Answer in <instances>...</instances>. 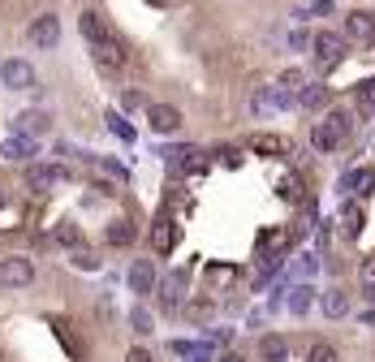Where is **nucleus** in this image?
Listing matches in <instances>:
<instances>
[{
    "instance_id": "f257e3e1",
    "label": "nucleus",
    "mask_w": 375,
    "mask_h": 362,
    "mask_svg": "<svg viewBox=\"0 0 375 362\" xmlns=\"http://www.w3.org/2000/svg\"><path fill=\"white\" fill-rule=\"evenodd\" d=\"M345 138H349V117L345 113H328L323 121H315V129H311V147L323 151V155H332Z\"/></svg>"
},
{
    "instance_id": "39448f33",
    "label": "nucleus",
    "mask_w": 375,
    "mask_h": 362,
    "mask_svg": "<svg viewBox=\"0 0 375 362\" xmlns=\"http://www.w3.org/2000/svg\"><path fill=\"white\" fill-rule=\"evenodd\" d=\"M65 177H69V168H61V164H31L27 168V186L39 190V194H47L52 186H61Z\"/></svg>"
},
{
    "instance_id": "412c9836",
    "label": "nucleus",
    "mask_w": 375,
    "mask_h": 362,
    "mask_svg": "<svg viewBox=\"0 0 375 362\" xmlns=\"http://www.w3.org/2000/svg\"><path fill=\"white\" fill-rule=\"evenodd\" d=\"M250 147L263 151V155H293V147L285 138H277V134H255V138H250Z\"/></svg>"
},
{
    "instance_id": "5701e85b",
    "label": "nucleus",
    "mask_w": 375,
    "mask_h": 362,
    "mask_svg": "<svg viewBox=\"0 0 375 362\" xmlns=\"http://www.w3.org/2000/svg\"><path fill=\"white\" fill-rule=\"evenodd\" d=\"M345 186H349V190H358V194H371V190H375V168H358V173H349V177H345Z\"/></svg>"
},
{
    "instance_id": "2f4dec72",
    "label": "nucleus",
    "mask_w": 375,
    "mask_h": 362,
    "mask_svg": "<svg viewBox=\"0 0 375 362\" xmlns=\"http://www.w3.org/2000/svg\"><path fill=\"white\" fill-rule=\"evenodd\" d=\"M73 263H78L82 272H95V268H99V259H95L91 250H82V246H78V250H73Z\"/></svg>"
},
{
    "instance_id": "c756f323",
    "label": "nucleus",
    "mask_w": 375,
    "mask_h": 362,
    "mask_svg": "<svg viewBox=\"0 0 375 362\" xmlns=\"http://www.w3.org/2000/svg\"><path fill=\"white\" fill-rule=\"evenodd\" d=\"M130 328H134L138 336H147V332H152V315H147L142 306H134V310H130Z\"/></svg>"
},
{
    "instance_id": "ddd939ff",
    "label": "nucleus",
    "mask_w": 375,
    "mask_h": 362,
    "mask_svg": "<svg viewBox=\"0 0 375 362\" xmlns=\"http://www.w3.org/2000/svg\"><path fill=\"white\" fill-rule=\"evenodd\" d=\"M78 31H82V39L95 48V43H104V39H112V31H108V26H104V17H99L95 9H87L82 17H78Z\"/></svg>"
},
{
    "instance_id": "6e6552de",
    "label": "nucleus",
    "mask_w": 375,
    "mask_h": 362,
    "mask_svg": "<svg viewBox=\"0 0 375 362\" xmlns=\"http://www.w3.org/2000/svg\"><path fill=\"white\" fill-rule=\"evenodd\" d=\"M345 39H354V43H375V13H367V9L345 13Z\"/></svg>"
},
{
    "instance_id": "6ab92c4d",
    "label": "nucleus",
    "mask_w": 375,
    "mask_h": 362,
    "mask_svg": "<svg viewBox=\"0 0 375 362\" xmlns=\"http://www.w3.org/2000/svg\"><path fill=\"white\" fill-rule=\"evenodd\" d=\"M323 315H328V319H345L349 315V294L345 289H328V294H323Z\"/></svg>"
},
{
    "instance_id": "cd10ccee",
    "label": "nucleus",
    "mask_w": 375,
    "mask_h": 362,
    "mask_svg": "<svg viewBox=\"0 0 375 362\" xmlns=\"http://www.w3.org/2000/svg\"><path fill=\"white\" fill-rule=\"evenodd\" d=\"M354 103L362 113H371L375 108V82H358V91H354Z\"/></svg>"
},
{
    "instance_id": "a878e982",
    "label": "nucleus",
    "mask_w": 375,
    "mask_h": 362,
    "mask_svg": "<svg viewBox=\"0 0 375 362\" xmlns=\"http://www.w3.org/2000/svg\"><path fill=\"white\" fill-rule=\"evenodd\" d=\"M108 129H112V134H117V138H125V143H134V125H130V121H125L121 113H108Z\"/></svg>"
},
{
    "instance_id": "e433bc0d",
    "label": "nucleus",
    "mask_w": 375,
    "mask_h": 362,
    "mask_svg": "<svg viewBox=\"0 0 375 362\" xmlns=\"http://www.w3.org/2000/svg\"><path fill=\"white\" fill-rule=\"evenodd\" d=\"M220 362H246V358H237V354H224V358H220Z\"/></svg>"
},
{
    "instance_id": "a211bd4d",
    "label": "nucleus",
    "mask_w": 375,
    "mask_h": 362,
    "mask_svg": "<svg viewBox=\"0 0 375 362\" xmlns=\"http://www.w3.org/2000/svg\"><path fill=\"white\" fill-rule=\"evenodd\" d=\"M362 229H367V212L358 203H345L341 207V233H345V238H358Z\"/></svg>"
},
{
    "instance_id": "2eb2a0df",
    "label": "nucleus",
    "mask_w": 375,
    "mask_h": 362,
    "mask_svg": "<svg viewBox=\"0 0 375 362\" xmlns=\"http://www.w3.org/2000/svg\"><path fill=\"white\" fill-rule=\"evenodd\" d=\"M259 358H263V362H289V336L267 332L263 341H259Z\"/></svg>"
},
{
    "instance_id": "7ed1b4c3",
    "label": "nucleus",
    "mask_w": 375,
    "mask_h": 362,
    "mask_svg": "<svg viewBox=\"0 0 375 362\" xmlns=\"http://www.w3.org/2000/svg\"><path fill=\"white\" fill-rule=\"evenodd\" d=\"M0 82H5L9 91H27V87H35V69H31V61L9 57L5 65H0Z\"/></svg>"
},
{
    "instance_id": "4be33fe9",
    "label": "nucleus",
    "mask_w": 375,
    "mask_h": 362,
    "mask_svg": "<svg viewBox=\"0 0 375 362\" xmlns=\"http://www.w3.org/2000/svg\"><path fill=\"white\" fill-rule=\"evenodd\" d=\"M311 302H315V289H311V284H297V289H289V310H293V315H307Z\"/></svg>"
},
{
    "instance_id": "c85d7f7f",
    "label": "nucleus",
    "mask_w": 375,
    "mask_h": 362,
    "mask_svg": "<svg viewBox=\"0 0 375 362\" xmlns=\"http://www.w3.org/2000/svg\"><path fill=\"white\" fill-rule=\"evenodd\" d=\"M362 298L375 302V259H367V263H362Z\"/></svg>"
},
{
    "instance_id": "473e14b6",
    "label": "nucleus",
    "mask_w": 375,
    "mask_h": 362,
    "mask_svg": "<svg viewBox=\"0 0 375 362\" xmlns=\"http://www.w3.org/2000/svg\"><path fill=\"white\" fill-rule=\"evenodd\" d=\"M99 168H104V173H108V177L117 181V186H121V181H125V177H130V173H125V168H121L117 160H99Z\"/></svg>"
},
{
    "instance_id": "f3484780",
    "label": "nucleus",
    "mask_w": 375,
    "mask_h": 362,
    "mask_svg": "<svg viewBox=\"0 0 375 362\" xmlns=\"http://www.w3.org/2000/svg\"><path fill=\"white\" fill-rule=\"evenodd\" d=\"M297 103H302L307 113H323V108H328V87H323V82H307L302 91H297Z\"/></svg>"
},
{
    "instance_id": "423d86ee",
    "label": "nucleus",
    "mask_w": 375,
    "mask_h": 362,
    "mask_svg": "<svg viewBox=\"0 0 375 362\" xmlns=\"http://www.w3.org/2000/svg\"><path fill=\"white\" fill-rule=\"evenodd\" d=\"M186 280H190L186 268L168 272V276L160 280V306H164V310H177V306H182V298H186Z\"/></svg>"
},
{
    "instance_id": "20e7f679",
    "label": "nucleus",
    "mask_w": 375,
    "mask_h": 362,
    "mask_svg": "<svg viewBox=\"0 0 375 362\" xmlns=\"http://www.w3.org/2000/svg\"><path fill=\"white\" fill-rule=\"evenodd\" d=\"M57 39H61V17L57 13H39L35 22H31V48H57Z\"/></svg>"
},
{
    "instance_id": "4468645a",
    "label": "nucleus",
    "mask_w": 375,
    "mask_h": 362,
    "mask_svg": "<svg viewBox=\"0 0 375 362\" xmlns=\"http://www.w3.org/2000/svg\"><path fill=\"white\" fill-rule=\"evenodd\" d=\"M152 246H156V254H168L172 246H177V220H172V216H160V220H156Z\"/></svg>"
},
{
    "instance_id": "0eeeda50",
    "label": "nucleus",
    "mask_w": 375,
    "mask_h": 362,
    "mask_svg": "<svg viewBox=\"0 0 375 362\" xmlns=\"http://www.w3.org/2000/svg\"><path fill=\"white\" fill-rule=\"evenodd\" d=\"M31 280H35L31 259H5V263H0V284H5V289H22V284H31Z\"/></svg>"
},
{
    "instance_id": "f704fd0d",
    "label": "nucleus",
    "mask_w": 375,
    "mask_h": 362,
    "mask_svg": "<svg viewBox=\"0 0 375 362\" xmlns=\"http://www.w3.org/2000/svg\"><path fill=\"white\" fill-rule=\"evenodd\" d=\"M121 108H130V113L142 108V95H138V91H125V95H121Z\"/></svg>"
},
{
    "instance_id": "1a4fd4ad",
    "label": "nucleus",
    "mask_w": 375,
    "mask_h": 362,
    "mask_svg": "<svg viewBox=\"0 0 375 362\" xmlns=\"http://www.w3.org/2000/svg\"><path fill=\"white\" fill-rule=\"evenodd\" d=\"M91 57H95V65L104 69V73L125 69V48L117 43V35H112V39H104V43H95V48H91Z\"/></svg>"
},
{
    "instance_id": "4c0bfd02",
    "label": "nucleus",
    "mask_w": 375,
    "mask_h": 362,
    "mask_svg": "<svg viewBox=\"0 0 375 362\" xmlns=\"http://www.w3.org/2000/svg\"><path fill=\"white\" fill-rule=\"evenodd\" d=\"M0 207H5V194H0Z\"/></svg>"
},
{
    "instance_id": "f03ea898",
    "label": "nucleus",
    "mask_w": 375,
    "mask_h": 362,
    "mask_svg": "<svg viewBox=\"0 0 375 362\" xmlns=\"http://www.w3.org/2000/svg\"><path fill=\"white\" fill-rule=\"evenodd\" d=\"M311 48H315L319 73H332V69L345 61V35H337V31H319V35L311 39Z\"/></svg>"
},
{
    "instance_id": "b1692460",
    "label": "nucleus",
    "mask_w": 375,
    "mask_h": 362,
    "mask_svg": "<svg viewBox=\"0 0 375 362\" xmlns=\"http://www.w3.org/2000/svg\"><path fill=\"white\" fill-rule=\"evenodd\" d=\"M277 87H281L285 95H297V91H302V87H307V73H302V69H285Z\"/></svg>"
},
{
    "instance_id": "393cba45",
    "label": "nucleus",
    "mask_w": 375,
    "mask_h": 362,
    "mask_svg": "<svg viewBox=\"0 0 375 362\" xmlns=\"http://www.w3.org/2000/svg\"><path fill=\"white\" fill-rule=\"evenodd\" d=\"M57 242H61V246H73V250H78V246H82V233L73 229L69 220H61V224H57Z\"/></svg>"
},
{
    "instance_id": "aec40b11",
    "label": "nucleus",
    "mask_w": 375,
    "mask_h": 362,
    "mask_svg": "<svg viewBox=\"0 0 375 362\" xmlns=\"http://www.w3.org/2000/svg\"><path fill=\"white\" fill-rule=\"evenodd\" d=\"M104 238H108V246H134V238H138V229H134L130 220H112V224H108V233H104Z\"/></svg>"
},
{
    "instance_id": "f8f14e48",
    "label": "nucleus",
    "mask_w": 375,
    "mask_h": 362,
    "mask_svg": "<svg viewBox=\"0 0 375 362\" xmlns=\"http://www.w3.org/2000/svg\"><path fill=\"white\" fill-rule=\"evenodd\" d=\"M13 129H17V134H31V138H39V134H47V129H52V117H47V113H39V108H31V113H17Z\"/></svg>"
},
{
    "instance_id": "9d476101",
    "label": "nucleus",
    "mask_w": 375,
    "mask_h": 362,
    "mask_svg": "<svg viewBox=\"0 0 375 362\" xmlns=\"http://www.w3.org/2000/svg\"><path fill=\"white\" fill-rule=\"evenodd\" d=\"M147 121H152L156 134H177L182 129V113L172 108V103H152V108H147Z\"/></svg>"
},
{
    "instance_id": "72a5a7b5",
    "label": "nucleus",
    "mask_w": 375,
    "mask_h": 362,
    "mask_svg": "<svg viewBox=\"0 0 375 362\" xmlns=\"http://www.w3.org/2000/svg\"><path fill=\"white\" fill-rule=\"evenodd\" d=\"M186 310H190V319H203V315H212V302H207V298H198V302H190Z\"/></svg>"
},
{
    "instance_id": "dca6fc26",
    "label": "nucleus",
    "mask_w": 375,
    "mask_h": 362,
    "mask_svg": "<svg viewBox=\"0 0 375 362\" xmlns=\"http://www.w3.org/2000/svg\"><path fill=\"white\" fill-rule=\"evenodd\" d=\"M130 289H134V294H152V289H156V268H152V259H138V263L130 268Z\"/></svg>"
},
{
    "instance_id": "bb28decb",
    "label": "nucleus",
    "mask_w": 375,
    "mask_h": 362,
    "mask_svg": "<svg viewBox=\"0 0 375 362\" xmlns=\"http://www.w3.org/2000/svg\"><path fill=\"white\" fill-rule=\"evenodd\" d=\"M307 362H337V345L315 341V345H311V354H307Z\"/></svg>"
},
{
    "instance_id": "7c9ffc66",
    "label": "nucleus",
    "mask_w": 375,
    "mask_h": 362,
    "mask_svg": "<svg viewBox=\"0 0 375 362\" xmlns=\"http://www.w3.org/2000/svg\"><path fill=\"white\" fill-rule=\"evenodd\" d=\"M281 198L302 203V181H297V177H285V181H281Z\"/></svg>"
},
{
    "instance_id": "c9c22d12",
    "label": "nucleus",
    "mask_w": 375,
    "mask_h": 362,
    "mask_svg": "<svg viewBox=\"0 0 375 362\" xmlns=\"http://www.w3.org/2000/svg\"><path fill=\"white\" fill-rule=\"evenodd\" d=\"M125 362H156V358H152V349H130V354H125Z\"/></svg>"
},
{
    "instance_id": "9b49d317",
    "label": "nucleus",
    "mask_w": 375,
    "mask_h": 362,
    "mask_svg": "<svg viewBox=\"0 0 375 362\" xmlns=\"http://www.w3.org/2000/svg\"><path fill=\"white\" fill-rule=\"evenodd\" d=\"M0 155H5V160H31V155H39V138H31V134H9L5 143H0Z\"/></svg>"
}]
</instances>
